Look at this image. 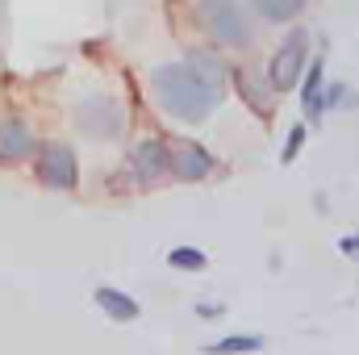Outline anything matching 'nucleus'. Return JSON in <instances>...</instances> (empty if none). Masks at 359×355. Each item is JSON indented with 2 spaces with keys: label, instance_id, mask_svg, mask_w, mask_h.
Here are the masks:
<instances>
[{
  "label": "nucleus",
  "instance_id": "nucleus-12",
  "mask_svg": "<svg viewBox=\"0 0 359 355\" xmlns=\"http://www.w3.org/2000/svg\"><path fill=\"white\" fill-rule=\"evenodd\" d=\"M251 4L264 21H292L305 8V0H251Z\"/></svg>",
  "mask_w": 359,
  "mask_h": 355
},
{
  "label": "nucleus",
  "instance_id": "nucleus-16",
  "mask_svg": "<svg viewBox=\"0 0 359 355\" xmlns=\"http://www.w3.org/2000/svg\"><path fill=\"white\" fill-rule=\"evenodd\" d=\"M226 314V305H217V301H196V318H222Z\"/></svg>",
  "mask_w": 359,
  "mask_h": 355
},
{
  "label": "nucleus",
  "instance_id": "nucleus-4",
  "mask_svg": "<svg viewBox=\"0 0 359 355\" xmlns=\"http://www.w3.org/2000/svg\"><path fill=\"white\" fill-rule=\"evenodd\" d=\"M34 176H38L42 188H50V192H72V188L80 184L76 151H72L67 142H46V147H38V155H34Z\"/></svg>",
  "mask_w": 359,
  "mask_h": 355
},
{
  "label": "nucleus",
  "instance_id": "nucleus-8",
  "mask_svg": "<svg viewBox=\"0 0 359 355\" xmlns=\"http://www.w3.org/2000/svg\"><path fill=\"white\" fill-rule=\"evenodd\" d=\"M29 155H38L34 130H29L21 117H4V121H0V163H21V159H29Z\"/></svg>",
  "mask_w": 359,
  "mask_h": 355
},
{
  "label": "nucleus",
  "instance_id": "nucleus-6",
  "mask_svg": "<svg viewBox=\"0 0 359 355\" xmlns=\"http://www.w3.org/2000/svg\"><path fill=\"white\" fill-rule=\"evenodd\" d=\"M168 155H172V176L180 184H196V180H209L213 176V155L201 147V142H192V138H176V142H168Z\"/></svg>",
  "mask_w": 359,
  "mask_h": 355
},
{
  "label": "nucleus",
  "instance_id": "nucleus-1",
  "mask_svg": "<svg viewBox=\"0 0 359 355\" xmlns=\"http://www.w3.org/2000/svg\"><path fill=\"white\" fill-rule=\"evenodd\" d=\"M222 80H226V63L213 59L209 51H192L180 63L155 67L151 92L163 113H172L176 121H188V126H201L222 105Z\"/></svg>",
  "mask_w": 359,
  "mask_h": 355
},
{
  "label": "nucleus",
  "instance_id": "nucleus-5",
  "mask_svg": "<svg viewBox=\"0 0 359 355\" xmlns=\"http://www.w3.org/2000/svg\"><path fill=\"white\" fill-rule=\"evenodd\" d=\"M76 126L96 138V142H109V138H121L126 130V109L113 100V96H88L76 105Z\"/></svg>",
  "mask_w": 359,
  "mask_h": 355
},
{
  "label": "nucleus",
  "instance_id": "nucleus-9",
  "mask_svg": "<svg viewBox=\"0 0 359 355\" xmlns=\"http://www.w3.org/2000/svg\"><path fill=\"white\" fill-rule=\"evenodd\" d=\"M92 301H96V309H100L109 322H117V326H130V322H138V314H142V305H138L130 293L113 288V284H100V288L92 293Z\"/></svg>",
  "mask_w": 359,
  "mask_h": 355
},
{
  "label": "nucleus",
  "instance_id": "nucleus-13",
  "mask_svg": "<svg viewBox=\"0 0 359 355\" xmlns=\"http://www.w3.org/2000/svg\"><path fill=\"white\" fill-rule=\"evenodd\" d=\"M168 264L176 267V272H205V267H209V255H205L201 247H188V243H184V247H172V251H168Z\"/></svg>",
  "mask_w": 359,
  "mask_h": 355
},
{
  "label": "nucleus",
  "instance_id": "nucleus-11",
  "mask_svg": "<svg viewBox=\"0 0 359 355\" xmlns=\"http://www.w3.org/2000/svg\"><path fill=\"white\" fill-rule=\"evenodd\" d=\"M251 351H264L259 335H226V339L205 347V355H251Z\"/></svg>",
  "mask_w": 359,
  "mask_h": 355
},
{
  "label": "nucleus",
  "instance_id": "nucleus-14",
  "mask_svg": "<svg viewBox=\"0 0 359 355\" xmlns=\"http://www.w3.org/2000/svg\"><path fill=\"white\" fill-rule=\"evenodd\" d=\"M234 84H238V92H243V96L251 100V109H255V113H268V109H271L268 96H259V84H255V80H251L247 72H234Z\"/></svg>",
  "mask_w": 359,
  "mask_h": 355
},
{
  "label": "nucleus",
  "instance_id": "nucleus-17",
  "mask_svg": "<svg viewBox=\"0 0 359 355\" xmlns=\"http://www.w3.org/2000/svg\"><path fill=\"white\" fill-rule=\"evenodd\" d=\"M339 251H343V255H351V260H359V234H347V239H339Z\"/></svg>",
  "mask_w": 359,
  "mask_h": 355
},
{
  "label": "nucleus",
  "instance_id": "nucleus-10",
  "mask_svg": "<svg viewBox=\"0 0 359 355\" xmlns=\"http://www.w3.org/2000/svg\"><path fill=\"white\" fill-rule=\"evenodd\" d=\"M301 109H305V117H309V121H318V117L326 113V80H322V59H313V63H309V72H305V80H301Z\"/></svg>",
  "mask_w": 359,
  "mask_h": 355
},
{
  "label": "nucleus",
  "instance_id": "nucleus-2",
  "mask_svg": "<svg viewBox=\"0 0 359 355\" xmlns=\"http://www.w3.org/2000/svg\"><path fill=\"white\" fill-rule=\"evenodd\" d=\"M305 72H309V34H305V29H292V34L280 42V51L271 55V63H268V84H271V92L301 88Z\"/></svg>",
  "mask_w": 359,
  "mask_h": 355
},
{
  "label": "nucleus",
  "instance_id": "nucleus-3",
  "mask_svg": "<svg viewBox=\"0 0 359 355\" xmlns=\"http://www.w3.org/2000/svg\"><path fill=\"white\" fill-rule=\"evenodd\" d=\"M196 13H201L205 29L217 42H226V46H247L251 42V21H247L238 0H201Z\"/></svg>",
  "mask_w": 359,
  "mask_h": 355
},
{
  "label": "nucleus",
  "instance_id": "nucleus-15",
  "mask_svg": "<svg viewBox=\"0 0 359 355\" xmlns=\"http://www.w3.org/2000/svg\"><path fill=\"white\" fill-rule=\"evenodd\" d=\"M301 147H305V126H292V130H288V142H284L280 163H292V159L301 155Z\"/></svg>",
  "mask_w": 359,
  "mask_h": 355
},
{
  "label": "nucleus",
  "instance_id": "nucleus-7",
  "mask_svg": "<svg viewBox=\"0 0 359 355\" xmlns=\"http://www.w3.org/2000/svg\"><path fill=\"white\" fill-rule=\"evenodd\" d=\"M130 172L138 184H159V180L172 172V155H168V142L163 138H142L130 155Z\"/></svg>",
  "mask_w": 359,
  "mask_h": 355
}]
</instances>
